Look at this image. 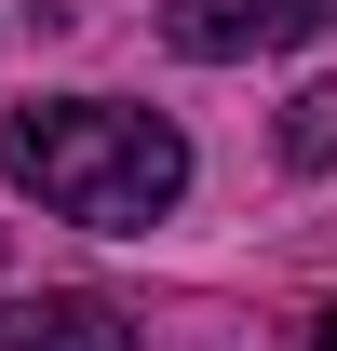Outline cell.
I'll use <instances>...</instances> for the list:
<instances>
[{"label":"cell","instance_id":"6da1fadb","mask_svg":"<svg viewBox=\"0 0 337 351\" xmlns=\"http://www.w3.org/2000/svg\"><path fill=\"white\" fill-rule=\"evenodd\" d=\"M0 176L41 189V217L82 230H149L189 189V135L162 108H108V95H54V108H14L0 122Z\"/></svg>","mask_w":337,"mask_h":351},{"label":"cell","instance_id":"7a4b0ae2","mask_svg":"<svg viewBox=\"0 0 337 351\" xmlns=\"http://www.w3.org/2000/svg\"><path fill=\"white\" fill-rule=\"evenodd\" d=\"M337 0H162V41L229 68V54H284V41H324Z\"/></svg>","mask_w":337,"mask_h":351},{"label":"cell","instance_id":"3957f363","mask_svg":"<svg viewBox=\"0 0 337 351\" xmlns=\"http://www.w3.org/2000/svg\"><path fill=\"white\" fill-rule=\"evenodd\" d=\"M0 351H135V324L108 298H27V311H0Z\"/></svg>","mask_w":337,"mask_h":351},{"label":"cell","instance_id":"277c9868","mask_svg":"<svg viewBox=\"0 0 337 351\" xmlns=\"http://www.w3.org/2000/svg\"><path fill=\"white\" fill-rule=\"evenodd\" d=\"M284 135L310 149V162H324V149H337V95H297V122H284Z\"/></svg>","mask_w":337,"mask_h":351},{"label":"cell","instance_id":"5b68a950","mask_svg":"<svg viewBox=\"0 0 337 351\" xmlns=\"http://www.w3.org/2000/svg\"><path fill=\"white\" fill-rule=\"evenodd\" d=\"M324 351H337V311H324Z\"/></svg>","mask_w":337,"mask_h":351}]
</instances>
